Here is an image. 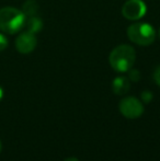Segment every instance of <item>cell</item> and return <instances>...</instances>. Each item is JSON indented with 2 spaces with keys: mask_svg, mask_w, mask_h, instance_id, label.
I'll return each instance as SVG.
<instances>
[{
  "mask_svg": "<svg viewBox=\"0 0 160 161\" xmlns=\"http://www.w3.org/2000/svg\"><path fill=\"white\" fill-rule=\"evenodd\" d=\"M26 15L13 7L0 9V30L7 34H15L25 25Z\"/></svg>",
  "mask_w": 160,
  "mask_h": 161,
  "instance_id": "6da1fadb",
  "label": "cell"
},
{
  "mask_svg": "<svg viewBox=\"0 0 160 161\" xmlns=\"http://www.w3.org/2000/svg\"><path fill=\"white\" fill-rule=\"evenodd\" d=\"M136 52L130 45L122 44L111 52L109 62L111 67L118 72H126L134 66Z\"/></svg>",
  "mask_w": 160,
  "mask_h": 161,
  "instance_id": "7a4b0ae2",
  "label": "cell"
},
{
  "mask_svg": "<svg viewBox=\"0 0 160 161\" xmlns=\"http://www.w3.org/2000/svg\"><path fill=\"white\" fill-rule=\"evenodd\" d=\"M128 38L133 43L141 46H148L150 45L156 38V31L154 26L148 23H134L127 29Z\"/></svg>",
  "mask_w": 160,
  "mask_h": 161,
  "instance_id": "3957f363",
  "label": "cell"
},
{
  "mask_svg": "<svg viewBox=\"0 0 160 161\" xmlns=\"http://www.w3.org/2000/svg\"><path fill=\"white\" fill-rule=\"evenodd\" d=\"M119 108H120L122 115L130 119H138L144 113V105L141 101H139L134 97H124L120 102Z\"/></svg>",
  "mask_w": 160,
  "mask_h": 161,
  "instance_id": "277c9868",
  "label": "cell"
},
{
  "mask_svg": "<svg viewBox=\"0 0 160 161\" xmlns=\"http://www.w3.org/2000/svg\"><path fill=\"white\" fill-rule=\"evenodd\" d=\"M146 4L141 0H128L122 8V14L128 20H138L146 14Z\"/></svg>",
  "mask_w": 160,
  "mask_h": 161,
  "instance_id": "5b68a950",
  "label": "cell"
},
{
  "mask_svg": "<svg viewBox=\"0 0 160 161\" xmlns=\"http://www.w3.org/2000/svg\"><path fill=\"white\" fill-rule=\"evenodd\" d=\"M36 44L37 40L35 37V34L29 31L21 33L15 40V47L21 54H30L31 52L34 51Z\"/></svg>",
  "mask_w": 160,
  "mask_h": 161,
  "instance_id": "8992f818",
  "label": "cell"
},
{
  "mask_svg": "<svg viewBox=\"0 0 160 161\" xmlns=\"http://www.w3.org/2000/svg\"><path fill=\"white\" fill-rule=\"evenodd\" d=\"M130 79L124 76L116 77L113 80V82H112L113 92L115 94H118V96H124V94H126L130 91Z\"/></svg>",
  "mask_w": 160,
  "mask_h": 161,
  "instance_id": "52a82bcc",
  "label": "cell"
},
{
  "mask_svg": "<svg viewBox=\"0 0 160 161\" xmlns=\"http://www.w3.org/2000/svg\"><path fill=\"white\" fill-rule=\"evenodd\" d=\"M25 25L28 28L29 32L32 33H37L40 32L43 29V22L40 18L35 17V15H32V17H29L25 21Z\"/></svg>",
  "mask_w": 160,
  "mask_h": 161,
  "instance_id": "ba28073f",
  "label": "cell"
},
{
  "mask_svg": "<svg viewBox=\"0 0 160 161\" xmlns=\"http://www.w3.org/2000/svg\"><path fill=\"white\" fill-rule=\"evenodd\" d=\"M39 10V4L36 3L35 0H28L23 4V13L28 17L35 15Z\"/></svg>",
  "mask_w": 160,
  "mask_h": 161,
  "instance_id": "9c48e42d",
  "label": "cell"
},
{
  "mask_svg": "<svg viewBox=\"0 0 160 161\" xmlns=\"http://www.w3.org/2000/svg\"><path fill=\"white\" fill-rule=\"evenodd\" d=\"M128 79L132 81H135V82H137V81H139V79H141V72H139V70L137 69H130L128 70Z\"/></svg>",
  "mask_w": 160,
  "mask_h": 161,
  "instance_id": "30bf717a",
  "label": "cell"
},
{
  "mask_svg": "<svg viewBox=\"0 0 160 161\" xmlns=\"http://www.w3.org/2000/svg\"><path fill=\"white\" fill-rule=\"evenodd\" d=\"M8 44H9V41L8 38L6 37V35L0 33V52L6 49L8 47Z\"/></svg>",
  "mask_w": 160,
  "mask_h": 161,
  "instance_id": "8fae6325",
  "label": "cell"
},
{
  "mask_svg": "<svg viewBox=\"0 0 160 161\" xmlns=\"http://www.w3.org/2000/svg\"><path fill=\"white\" fill-rule=\"evenodd\" d=\"M141 100L145 103H149L152 100V93L150 91H143L141 92Z\"/></svg>",
  "mask_w": 160,
  "mask_h": 161,
  "instance_id": "7c38bea8",
  "label": "cell"
},
{
  "mask_svg": "<svg viewBox=\"0 0 160 161\" xmlns=\"http://www.w3.org/2000/svg\"><path fill=\"white\" fill-rule=\"evenodd\" d=\"M152 77H154V80L155 82L157 83V85L160 87V66H158V67L155 69L154 71V75H152Z\"/></svg>",
  "mask_w": 160,
  "mask_h": 161,
  "instance_id": "4fadbf2b",
  "label": "cell"
},
{
  "mask_svg": "<svg viewBox=\"0 0 160 161\" xmlns=\"http://www.w3.org/2000/svg\"><path fill=\"white\" fill-rule=\"evenodd\" d=\"M64 161H79V160L76 157H69V158H67V159H65Z\"/></svg>",
  "mask_w": 160,
  "mask_h": 161,
  "instance_id": "5bb4252c",
  "label": "cell"
},
{
  "mask_svg": "<svg viewBox=\"0 0 160 161\" xmlns=\"http://www.w3.org/2000/svg\"><path fill=\"white\" fill-rule=\"evenodd\" d=\"M3 94H4L3 89H2V87H1V86H0V101H1L2 97H3Z\"/></svg>",
  "mask_w": 160,
  "mask_h": 161,
  "instance_id": "9a60e30c",
  "label": "cell"
},
{
  "mask_svg": "<svg viewBox=\"0 0 160 161\" xmlns=\"http://www.w3.org/2000/svg\"><path fill=\"white\" fill-rule=\"evenodd\" d=\"M1 149H2V145H1V140H0V153H1Z\"/></svg>",
  "mask_w": 160,
  "mask_h": 161,
  "instance_id": "2e32d148",
  "label": "cell"
},
{
  "mask_svg": "<svg viewBox=\"0 0 160 161\" xmlns=\"http://www.w3.org/2000/svg\"><path fill=\"white\" fill-rule=\"evenodd\" d=\"M159 37H160V30H159Z\"/></svg>",
  "mask_w": 160,
  "mask_h": 161,
  "instance_id": "e0dca14e",
  "label": "cell"
}]
</instances>
